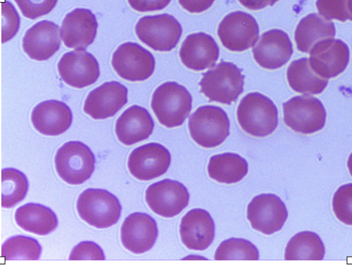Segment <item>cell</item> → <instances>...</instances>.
<instances>
[{"mask_svg":"<svg viewBox=\"0 0 352 265\" xmlns=\"http://www.w3.org/2000/svg\"><path fill=\"white\" fill-rule=\"evenodd\" d=\"M236 117L241 128L248 134L263 137L278 126V110L272 100L258 92L245 95L239 102Z\"/></svg>","mask_w":352,"mask_h":265,"instance_id":"cell-1","label":"cell"},{"mask_svg":"<svg viewBox=\"0 0 352 265\" xmlns=\"http://www.w3.org/2000/svg\"><path fill=\"white\" fill-rule=\"evenodd\" d=\"M151 108L159 122L167 128L181 126L192 108V96L182 85L166 82L154 91Z\"/></svg>","mask_w":352,"mask_h":265,"instance_id":"cell-2","label":"cell"},{"mask_svg":"<svg viewBox=\"0 0 352 265\" xmlns=\"http://www.w3.org/2000/svg\"><path fill=\"white\" fill-rule=\"evenodd\" d=\"M243 76L232 62L221 61L204 73L200 91L210 102L230 104L243 91Z\"/></svg>","mask_w":352,"mask_h":265,"instance_id":"cell-3","label":"cell"},{"mask_svg":"<svg viewBox=\"0 0 352 265\" xmlns=\"http://www.w3.org/2000/svg\"><path fill=\"white\" fill-rule=\"evenodd\" d=\"M188 129L192 139L206 148L221 145L230 133V121L221 108L213 105L199 106L190 115Z\"/></svg>","mask_w":352,"mask_h":265,"instance_id":"cell-4","label":"cell"},{"mask_svg":"<svg viewBox=\"0 0 352 265\" xmlns=\"http://www.w3.org/2000/svg\"><path fill=\"white\" fill-rule=\"evenodd\" d=\"M80 217L96 228L103 229L116 224L120 216L121 205L118 199L102 189H87L77 201Z\"/></svg>","mask_w":352,"mask_h":265,"instance_id":"cell-5","label":"cell"},{"mask_svg":"<svg viewBox=\"0 0 352 265\" xmlns=\"http://www.w3.org/2000/svg\"><path fill=\"white\" fill-rule=\"evenodd\" d=\"M55 167L60 177L69 184L80 185L94 170L95 157L90 148L78 141L64 143L57 151Z\"/></svg>","mask_w":352,"mask_h":265,"instance_id":"cell-6","label":"cell"},{"mask_svg":"<svg viewBox=\"0 0 352 265\" xmlns=\"http://www.w3.org/2000/svg\"><path fill=\"white\" fill-rule=\"evenodd\" d=\"M285 124L302 134H312L323 128L325 108L318 98L310 95L294 96L283 104Z\"/></svg>","mask_w":352,"mask_h":265,"instance_id":"cell-7","label":"cell"},{"mask_svg":"<svg viewBox=\"0 0 352 265\" xmlns=\"http://www.w3.org/2000/svg\"><path fill=\"white\" fill-rule=\"evenodd\" d=\"M135 30L142 43L160 51L174 49L182 34L179 22L168 14L143 16L138 20Z\"/></svg>","mask_w":352,"mask_h":265,"instance_id":"cell-8","label":"cell"},{"mask_svg":"<svg viewBox=\"0 0 352 265\" xmlns=\"http://www.w3.org/2000/svg\"><path fill=\"white\" fill-rule=\"evenodd\" d=\"M111 65L122 78L131 81H143L153 73L155 61L153 54L138 43L126 42L113 52Z\"/></svg>","mask_w":352,"mask_h":265,"instance_id":"cell-9","label":"cell"},{"mask_svg":"<svg viewBox=\"0 0 352 265\" xmlns=\"http://www.w3.org/2000/svg\"><path fill=\"white\" fill-rule=\"evenodd\" d=\"M217 34L227 49L243 51L256 43L259 27L251 14L243 11H235L229 13L221 20Z\"/></svg>","mask_w":352,"mask_h":265,"instance_id":"cell-10","label":"cell"},{"mask_svg":"<svg viewBox=\"0 0 352 265\" xmlns=\"http://www.w3.org/2000/svg\"><path fill=\"white\" fill-rule=\"evenodd\" d=\"M287 216L285 203L272 194L254 197L247 208V218L252 227L265 235L280 231Z\"/></svg>","mask_w":352,"mask_h":265,"instance_id":"cell-11","label":"cell"},{"mask_svg":"<svg viewBox=\"0 0 352 265\" xmlns=\"http://www.w3.org/2000/svg\"><path fill=\"white\" fill-rule=\"evenodd\" d=\"M145 199L155 214L164 218H172L187 207L189 194L186 187L179 181L164 179L146 189Z\"/></svg>","mask_w":352,"mask_h":265,"instance_id":"cell-12","label":"cell"},{"mask_svg":"<svg viewBox=\"0 0 352 265\" xmlns=\"http://www.w3.org/2000/svg\"><path fill=\"white\" fill-rule=\"evenodd\" d=\"M350 58L348 45L340 39L327 38L318 42L309 51L311 69L326 79L337 77L346 68Z\"/></svg>","mask_w":352,"mask_h":265,"instance_id":"cell-13","label":"cell"},{"mask_svg":"<svg viewBox=\"0 0 352 265\" xmlns=\"http://www.w3.org/2000/svg\"><path fill=\"white\" fill-rule=\"evenodd\" d=\"M170 161L171 156L166 147L158 143H149L131 152L128 168L138 180L150 181L164 174Z\"/></svg>","mask_w":352,"mask_h":265,"instance_id":"cell-14","label":"cell"},{"mask_svg":"<svg viewBox=\"0 0 352 265\" xmlns=\"http://www.w3.org/2000/svg\"><path fill=\"white\" fill-rule=\"evenodd\" d=\"M60 78L69 86L82 89L94 84L100 76L96 58L84 50L64 54L58 63Z\"/></svg>","mask_w":352,"mask_h":265,"instance_id":"cell-15","label":"cell"},{"mask_svg":"<svg viewBox=\"0 0 352 265\" xmlns=\"http://www.w3.org/2000/svg\"><path fill=\"white\" fill-rule=\"evenodd\" d=\"M252 54L263 68L276 69L283 67L293 54L292 43L288 34L278 29L265 32L254 45Z\"/></svg>","mask_w":352,"mask_h":265,"instance_id":"cell-16","label":"cell"},{"mask_svg":"<svg viewBox=\"0 0 352 265\" xmlns=\"http://www.w3.org/2000/svg\"><path fill=\"white\" fill-rule=\"evenodd\" d=\"M128 90L116 81L107 82L87 96L83 110L95 119L113 116L127 102Z\"/></svg>","mask_w":352,"mask_h":265,"instance_id":"cell-17","label":"cell"},{"mask_svg":"<svg viewBox=\"0 0 352 265\" xmlns=\"http://www.w3.org/2000/svg\"><path fill=\"white\" fill-rule=\"evenodd\" d=\"M98 28L95 15L86 8H76L65 16L60 36L68 48L84 50L94 41Z\"/></svg>","mask_w":352,"mask_h":265,"instance_id":"cell-18","label":"cell"},{"mask_svg":"<svg viewBox=\"0 0 352 265\" xmlns=\"http://www.w3.org/2000/svg\"><path fill=\"white\" fill-rule=\"evenodd\" d=\"M155 220L145 213L135 212L129 215L121 227L123 246L136 254L145 253L154 245L157 237Z\"/></svg>","mask_w":352,"mask_h":265,"instance_id":"cell-19","label":"cell"},{"mask_svg":"<svg viewBox=\"0 0 352 265\" xmlns=\"http://www.w3.org/2000/svg\"><path fill=\"white\" fill-rule=\"evenodd\" d=\"M219 56L218 45L210 35L204 32L188 35L179 50L182 62L194 71H203L213 67Z\"/></svg>","mask_w":352,"mask_h":265,"instance_id":"cell-20","label":"cell"},{"mask_svg":"<svg viewBox=\"0 0 352 265\" xmlns=\"http://www.w3.org/2000/svg\"><path fill=\"white\" fill-rule=\"evenodd\" d=\"M60 44L58 26L47 20L39 21L29 28L22 41L25 54L38 61L49 59L58 50Z\"/></svg>","mask_w":352,"mask_h":265,"instance_id":"cell-21","label":"cell"},{"mask_svg":"<svg viewBox=\"0 0 352 265\" xmlns=\"http://www.w3.org/2000/svg\"><path fill=\"white\" fill-rule=\"evenodd\" d=\"M179 234L183 244L189 249L203 251L214 238V223L210 214L202 209H193L182 218Z\"/></svg>","mask_w":352,"mask_h":265,"instance_id":"cell-22","label":"cell"},{"mask_svg":"<svg viewBox=\"0 0 352 265\" xmlns=\"http://www.w3.org/2000/svg\"><path fill=\"white\" fill-rule=\"evenodd\" d=\"M31 119L35 129L43 135L56 136L65 132L71 126L72 113L63 102L46 100L36 105Z\"/></svg>","mask_w":352,"mask_h":265,"instance_id":"cell-23","label":"cell"},{"mask_svg":"<svg viewBox=\"0 0 352 265\" xmlns=\"http://www.w3.org/2000/svg\"><path fill=\"white\" fill-rule=\"evenodd\" d=\"M154 122L144 107L133 105L125 110L116 123V134L124 145L131 146L146 139L153 132Z\"/></svg>","mask_w":352,"mask_h":265,"instance_id":"cell-24","label":"cell"},{"mask_svg":"<svg viewBox=\"0 0 352 265\" xmlns=\"http://www.w3.org/2000/svg\"><path fill=\"white\" fill-rule=\"evenodd\" d=\"M335 35L336 27L333 21L316 13H311L301 19L298 23L294 39L300 51L309 53L318 42L333 38Z\"/></svg>","mask_w":352,"mask_h":265,"instance_id":"cell-25","label":"cell"},{"mask_svg":"<svg viewBox=\"0 0 352 265\" xmlns=\"http://www.w3.org/2000/svg\"><path fill=\"white\" fill-rule=\"evenodd\" d=\"M17 224L25 231L44 235L53 231L58 225L54 212L50 208L36 203H27L15 212Z\"/></svg>","mask_w":352,"mask_h":265,"instance_id":"cell-26","label":"cell"},{"mask_svg":"<svg viewBox=\"0 0 352 265\" xmlns=\"http://www.w3.org/2000/svg\"><path fill=\"white\" fill-rule=\"evenodd\" d=\"M287 79L292 89L302 94L321 93L328 84V79L320 77L311 69L307 58L290 63L287 70Z\"/></svg>","mask_w":352,"mask_h":265,"instance_id":"cell-27","label":"cell"},{"mask_svg":"<svg viewBox=\"0 0 352 265\" xmlns=\"http://www.w3.org/2000/svg\"><path fill=\"white\" fill-rule=\"evenodd\" d=\"M248 171L245 159L237 154L226 152L212 156L208 165V173L213 180L226 184L242 180Z\"/></svg>","mask_w":352,"mask_h":265,"instance_id":"cell-28","label":"cell"},{"mask_svg":"<svg viewBox=\"0 0 352 265\" xmlns=\"http://www.w3.org/2000/svg\"><path fill=\"white\" fill-rule=\"evenodd\" d=\"M324 246L320 238L311 231H302L288 242L285 251L286 260H321Z\"/></svg>","mask_w":352,"mask_h":265,"instance_id":"cell-29","label":"cell"},{"mask_svg":"<svg viewBox=\"0 0 352 265\" xmlns=\"http://www.w3.org/2000/svg\"><path fill=\"white\" fill-rule=\"evenodd\" d=\"M28 182L18 170L6 168L1 171V206L10 208L21 201L26 195Z\"/></svg>","mask_w":352,"mask_h":265,"instance_id":"cell-30","label":"cell"},{"mask_svg":"<svg viewBox=\"0 0 352 265\" xmlns=\"http://www.w3.org/2000/svg\"><path fill=\"white\" fill-rule=\"evenodd\" d=\"M41 247L34 238L16 235L7 240L1 248V257L6 260H37L41 255Z\"/></svg>","mask_w":352,"mask_h":265,"instance_id":"cell-31","label":"cell"},{"mask_svg":"<svg viewBox=\"0 0 352 265\" xmlns=\"http://www.w3.org/2000/svg\"><path fill=\"white\" fill-rule=\"evenodd\" d=\"M258 251L250 241L241 238H230L223 241L217 247L214 260H257Z\"/></svg>","mask_w":352,"mask_h":265,"instance_id":"cell-32","label":"cell"},{"mask_svg":"<svg viewBox=\"0 0 352 265\" xmlns=\"http://www.w3.org/2000/svg\"><path fill=\"white\" fill-rule=\"evenodd\" d=\"M333 211L336 218L347 225H352V183L340 186L332 200Z\"/></svg>","mask_w":352,"mask_h":265,"instance_id":"cell-33","label":"cell"},{"mask_svg":"<svg viewBox=\"0 0 352 265\" xmlns=\"http://www.w3.org/2000/svg\"><path fill=\"white\" fill-rule=\"evenodd\" d=\"M316 6L324 18L344 22L349 20L347 0H317Z\"/></svg>","mask_w":352,"mask_h":265,"instance_id":"cell-34","label":"cell"},{"mask_svg":"<svg viewBox=\"0 0 352 265\" xmlns=\"http://www.w3.org/2000/svg\"><path fill=\"white\" fill-rule=\"evenodd\" d=\"M58 0H14L22 14L34 19L50 13Z\"/></svg>","mask_w":352,"mask_h":265,"instance_id":"cell-35","label":"cell"},{"mask_svg":"<svg viewBox=\"0 0 352 265\" xmlns=\"http://www.w3.org/2000/svg\"><path fill=\"white\" fill-rule=\"evenodd\" d=\"M20 25L19 16L14 7L9 1L2 3V43L13 38Z\"/></svg>","mask_w":352,"mask_h":265,"instance_id":"cell-36","label":"cell"},{"mask_svg":"<svg viewBox=\"0 0 352 265\" xmlns=\"http://www.w3.org/2000/svg\"><path fill=\"white\" fill-rule=\"evenodd\" d=\"M104 255L102 249L93 242H81L72 251L70 260H104Z\"/></svg>","mask_w":352,"mask_h":265,"instance_id":"cell-37","label":"cell"},{"mask_svg":"<svg viewBox=\"0 0 352 265\" xmlns=\"http://www.w3.org/2000/svg\"><path fill=\"white\" fill-rule=\"evenodd\" d=\"M129 5L140 12L161 10L166 8L171 0H127Z\"/></svg>","mask_w":352,"mask_h":265,"instance_id":"cell-38","label":"cell"},{"mask_svg":"<svg viewBox=\"0 0 352 265\" xmlns=\"http://www.w3.org/2000/svg\"><path fill=\"white\" fill-rule=\"evenodd\" d=\"M215 0H178L180 5L190 13H201L210 8Z\"/></svg>","mask_w":352,"mask_h":265,"instance_id":"cell-39","label":"cell"},{"mask_svg":"<svg viewBox=\"0 0 352 265\" xmlns=\"http://www.w3.org/2000/svg\"><path fill=\"white\" fill-rule=\"evenodd\" d=\"M246 8L252 10H258L267 5H273L279 0H238Z\"/></svg>","mask_w":352,"mask_h":265,"instance_id":"cell-40","label":"cell"},{"mask_svg":"<svg viewBox=\"0 0 352 265\" xmlns=\"http://www.w3.org/2000/svg\"><path fill=\"white\" fill-rule=\"evenodd\" d=\"M347 8L349 14V21H352V0H347Z\"/></svg>","mask_w":352,"mask_h":265,"instance_id":"cell-41","label":"cell"},{"mask_svg":"<svg viewBox=\"0 0 352 265\" xmlns=\"http://www.w3.org/2000/svg\"><path fill=\"white\" fill-rule=\"evenodd\" d=\"M347 167H348L350 174L352 176V152L348 159Z\"/></svg>","mask_w":352,"mask_h":265,"instance_id":"cell-42","label":"cell"}]
</instances>
